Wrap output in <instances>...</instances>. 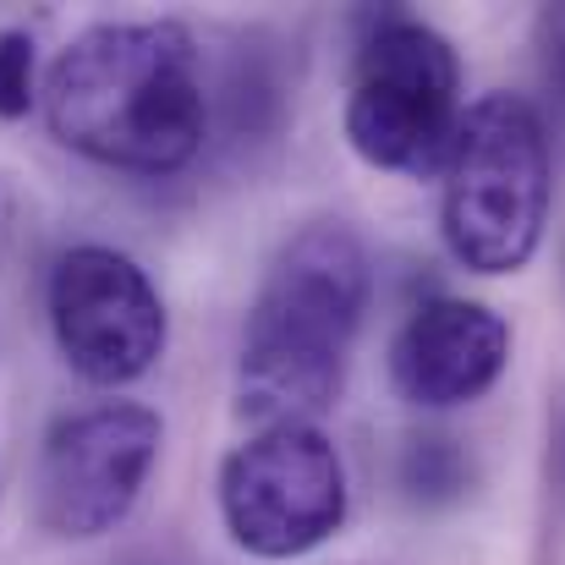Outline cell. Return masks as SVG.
I'll list each match as a JSON object with an SVG mask.
<instances>
[{
  "label": "cell",
  "mask_w": 565,
  "mask_h": 565,
  "mask_svg": "<svg viewBox=\"0 0 565 565\" xmlns=\"http://www.w3.org/2000/svg\"><path fill=\"white\" fill-rule=\"evenodd\" d=\"M550 220V143L522 94H483L445 160V242L478 275H516Z\"/></svg>",
  "instance_id": "cell-3"
},
{
  "label": "cell",
  "mask_w": 565,
  "mask_h": 565,
  "mask_svg": "<svg viewBox=\"0 0 565 565\" xmlns=\"http://www.w3.org/2000/svg\"><path fill=\"white\" fill-rule=\"evenodd\" d=\"M39 55H33V33L6 28L0 33V121H22L39 99Z\"/></svg>",
  "instance_id": "cell-10"
},
{
  "label": "cell",
  "mask_w": 565,
  "mask_h": 565,
  "mask_svg": "<svg viewBox=\"0 0 565 565\" xmlns=\"http://www.w3.org/2000/svg\"><path fill=\"white\" fill-rule=\"evenodd\" d=\"M166 428L138 401H105L61 417L39 450V527L55 539H105L143 494L160 461Z\"/></svg>",
  "instance_id": "cell-6"
},
{
  "label": "cell",
  "mask_w": 565,
  "mask_h": 565,
  "mask_svg": "<svg viewBox=\"0 0 565 565\" xmlns=\"http://www.w3.org/2000/svg\"><path fill=\"white\" fill-rule=\"evenodd\" d=\"M11 225H17V198L0 182V258H6V242H11Z\"/></svg>",
  "instance_id": "cell-11"
},
{
  "label": "cell",
  "mask_w": 565,
  "mask_h": 565,
  "mask_svg": "<svg viewBox=\"0 0 565 565\" xmlns=\"http://www.w3.org/2000/svg\"><path fill=\"white\" fill-rule=\"evenodd\" d=\"M511 363V330L494 308L467 297H434L423 302L395 347H390V379L412 406H467L478 401Z\"/></svg>",
  "instance_id": "cell-8"
},
{
  "label": "cell",
  "mask_w": 565,
  "mask_h": 565,
  "mask_svg": "<svg viewBox=\"0 0 565 565\" xmlns=\"http://www.w3.org/2000/svg\"><path fill=\"white\" fill-rule=\"evenodd\" d=\"M369 253L341 220L302 225L269 264L236 363V406L258 428L308 423L335 406L369 308Z\"/></svg>",
  "instance_id": "cell-2"
},
{
  "label": "cell",
  "mask_w": 565,
  "mask_h": 565,
  "mask_svg": "<svg viewBox=\"0 0 565 565\" xmlns=\"http://www.w3.org/2000/svg\"><path fill=\"white\" fill-rule=\"evenodd\" d=\"M220 516L236 550L258 561H297L341 533L347 467L308 423L258 428L220 467Z\"/></svg>",
  "instance_id": "cell-5"
},
{
  "label": "cell",
  "mask_w": 565,
  "mask_h": 565,
  "mask_svg": "<svg viewBox=\"0 0 565 565\" xmlns=\"http://www.w3.org/2000/svg\"><path fill=\"white\" fill-rule=\"evenodd\" d=\"M401 483H406L412 500L445 505V500H456V494L472 483V467H467V456L456 450V439L423 434V439H412L406 456H401Z\"/></svg>",
  "instance_id": "cell-9"
},
{
  "label": "cell",
  "mask_w": 565,
  "mask_h": 565,
  "mask_svg": "<svg viewBox=\"0 0 565 565\" xmlns=\"http://www.w3.org/2000/svg\"><path fill=\"white\" fill-rule=\"evenodd\" d=\"M44 121L61 149L138 177L182 171L209 121L198 44L182 22H94L44 77Z\"/></svg>",
  "instance_id": "cell-1"
},
{
  "label": "cell",
  "mask_w": 565,
  "mask_h": 565,
  "mask_svg": "<svg viewBox=\"0 0 565 565\" xmlns=\"http://www.w3.org/2000/svg\"><path fill=\"white\" fill-rule=\"evenodd\" d=\"M461 127V61L445 33L412 17L379 22L358 55L347 99V143L401 177H434Z\"/></svg>",
  "instance_id": "cell-4"
},
{
  "label": "cell",
  "mask_w": 565,
  "mask_h": 565,
  "mask_svg": "<svg viewBox=\"0 0 565 565\" xmlns=\"http://www.w3.org/2000/svg\"><path fill=\"white\" fill-rule=\"evenodd\" d=\"M50 330L66 369L99 390L143 379L166 352V302L127 253L72 247L50 269Z\"/></svg>",
  "instance_id": "cell-7"
},
{
  "label": "cell",
  "mask_w": 565,
  "mask_h": 565,
  "mask_svg": "<svg viewBox=\"0 0 565 565\" xmlns=\"http://www.w3.org/2000/svg\"><path fill=\"white\" fill-rule=\"evenodd\" d=\"M561 472H565V428H561Z\"/></svg>",
  "instance_id": "cell-12"
}]
</instances>
